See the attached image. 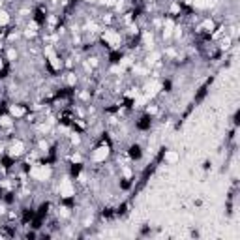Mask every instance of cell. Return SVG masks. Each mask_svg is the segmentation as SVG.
Here are the masks:
<instances>
[{
  "instance_id": "cell-1",
  "label": "cell",
  "mask_w": 240,
  "mask_h": 240,
  "mask_svg": "<svg viewBox=\"0 0 240 240\" xmlns=\"http://www.w3.org/2000/svg\"><path fill=\"white\" fill-rule=\"evenodd\" d=\"M201 169H203L205 173H208V171H212V159H208V158H206V159L203 161V165H201Z\"/></svg>"
}]
</instances>
